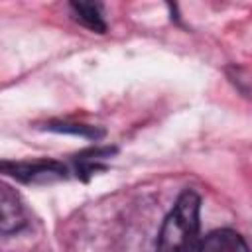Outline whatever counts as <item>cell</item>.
I'll return each instance as SVG.
<instances>
[{
  "instance_id": "3957f363",
  "label": "cell",
  "mask_w": 252,
  "mask_h": 252,
  "mask_svg": "<svg viewBox=\"0 0 252 252\" xmlns=\"http://www.w3.org/2000/svg\"><path fill=\"white\" fill-rule=\"evenodd\" d=\"M197 252H250V250H248L246 240L236 230L219 228V230L209 232L201 240Z\"/></svg>"
},
{
  "instance_id": "277c9868",
  "label": "cell",
  "mask_w": 252,
  "mask_h": 252,
  "mask_svg": "<svg viewBox=\"0 0 252 252\" xmlns=\"http://www.w3.org/2000/svg\"><path fill=\"white\" fill-rule=\"evenodd\" d=\"M71 10L75 14V20L79 24H83L85 28L102 33L106 30V24L102 20L100 14V6L98 4H89V2H71Z\"/></svg>"
},
{
  "instance_id": "7a4b0ae2",
  "label": "cell",
  "mask_w": 252,
  "mask_h": 252,
  "mask_svg": "<svg viewBox=\"0 0 252 252\" xmlns=\"http://www.w3.org/2000/svg\"><path fill=\"white\" fill-rule=\"evenodd\" d=\"M28 217L20 195L6 183L0 181V232L12 234L26 226Z\"/></svg>"
},
{
  "instance_id": "6da1fadb",
  "label": "cell",
  "mask_w": 252,
  "mask_h": 252,
  "mask_svg": "<svg viewBox=\"0 0 252 252\" xmlns=\"http://www.w3.org/2000/svg\"><path fill=\"white\" fill-rule=\"evenodd\" d=\"M201 199L195 191L185 189L169 215L165 217L158 234V252H191L199 234Z\"/></svg>"
}]
</instances>
